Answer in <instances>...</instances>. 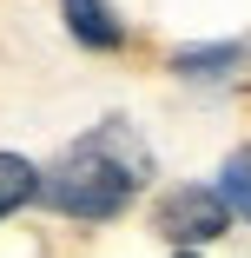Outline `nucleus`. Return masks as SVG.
Masks as SVG:
<instances>
[{"label":"nucleus","instance_id":"obj_1","mask_svg":"<svg viewBox=\"0 0 251 258\" xmlns=\"http://www.w3.org/2000/svg\"><path fill=\"white\" fill-rule=\"evenodd\" d=\"M145 179H152L145 139L126 119H106L86 139H73L60 159L40 172V205L60 212V219H73V225H106V219H119L145 192Z\"/></svg>","mask_w":251,"mask_h":258},{"label":"nucleus","instance_id":"obj_2","mask_svg":"<svg viewBox=\"0 0 251 258\" xmlns=\"http://www.w3.org/2000/svg\"><path fill=\"white\" fill-rule=\"evenodd\" d=\"M152 232H159L172 251H198V245H218V238L231 232V212H225L218 185H172V192H159V205H152Z\"/></svg>","mask_w":251,"mask_h":258},{"label":"nucleus","instance_id":"obj_3","mask_svg":"<svg viewBox=\"0 0 251 258\" xmlns=\"http://www.w3.org/2000/svg\"><path fill=\"white\" fill-rule=\"evenodd\" d=\"M60 20L86 53H119L126 46V20H119L113 0H60Z\"/></svg>","mask_w":251,"mask_h":258},{"label":"nucleus","instance_id":"obj_4","mask_svg":"<svg viewBox=\"0 0 251 258\" xmlns=\"http://www.w3.org/2000/svg\"><path fill=\"white\" fill-rule=\"evenodd\" d=\"M238 67H244V40H198V46H179L172 53L179 80H225Z\"/></svg>","mask_w":251,"mask_h":258},{"label":"nucleus","instance_id":"obj_5","mask_svg":"<svg viewBox=\"0 0 251 258\" xmlns=\"http://www.w3.org/2000/svg\"><path fill=\"white\" fill-rule=\"evenodd\" d=\"M27 205H40V166L20 159V152H0V225Z\"/></svg>","mask_w":251,"mask_h":258},{"label":"nucleus","instance_id":"obj_6","mask_svg":"<svg viewBox=\"0 0 251 258\" xmlns=\"http://www.w3.org/2000/svg\"><path fill=\"white\" fill-rule=\"evenodd\" d=\"M218 199H225V212L251 225V146H238L231 159L218 166Z\"/></svg>","mask_w":251,"mask_h":258},{"label":"nucleus","instance_id":"obj_7","mask_svg":"<svg viewBox=\"0 0 251 258\" xmlns=\"http://www.w3.org/2000/svg\"><path fill=\"white\" fill-rule=\"evenodd\" d=\"M172 258H198V251H172Z\"/></svg>","mask_w":251,"mask_h":258}]
</instances>
